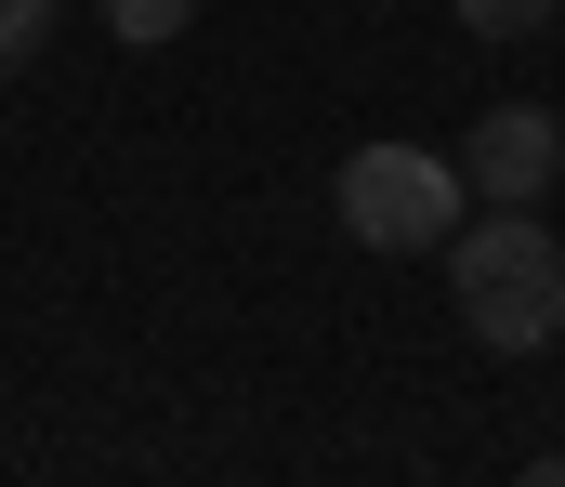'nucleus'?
Here are the masks:
<instances>
[{
	"label": "nucleus",
	"mask_w": 565,
	"mask_h": 487,
	"mask_svg": "<svg viewBox=\"0 0 565 487\" xmlns=\"http://www.w3.org/2000/svg\"><path fill=\"white\" fill-rule=\"evenodd\" d=\"M198 27V0H106V40H132V53H171Z\"/></svg>",
	"instance_id": "4"
},
{
	"label": "nucleus",
	"mask_w": 565,
	"mask_h": 487,
	"mask_svg": "<svg viewBox=\"0 0 565 487\" xmlns=\"http://www.w3.org/2000/svg\"><path fill=\"white\" fill-rule=\"evenodd\" d=\"M513 487H565V462H526V475H513Z\"/></svg>",
	"instance_id": "7"
},
{
	"label": "nucleus",
	"mask_w": 565,
	"mask_h": 487,
	"mask_svg": "<svg viewBox=\"0 0 565 487\" xmlns=\"http://www.w3.org/2000/svg\"><path fill=\"white\" fill-rule=\"evenodd\" d=\"M565 171V133L553 106H487L473 119V146H460V184L487 198V211H540V184Z\"/></svg>",
	"instance_id": "3"
},
{
	"label": "nucleus",
	"mask_w": 565,
	"mask_h": 487,
	"mask_svg": "<svg viewBox=\"0 0 565 487\" xmlns=\"http://www.w3.org/2000/svg\"><path fill=\"white\" fill-rule=\"evenodd\" d=\"M447 13H460L473 40H540V27H553L565 0H447Z\"/></svg>",
	"instance_id": "5"
},
{
	"label": "nucleus",
	"mask_w": 565,
	"mask_h": 487,
	"mask_svg": "<svg viewBox=\"0 0 565 487\" xmlns=\"http://www.w3.org/2000/svg\"><path fill=\"white\" fill-rule=\"evenodd\" d=\"M447 290H460V329L487 356H553L565 329V237L540 211H487L447 237Z\"/></svg>",
	"instance_id": "1"
},
{
	"label": "nucleus",
	"mask_w": 565,
	"mask_h": 487,
	"mask_svg": "<svg viewBox=\"0 0 565 487\" xmlns=\"http://www.w3.org/2000/svg\"><path fill=\"white\" fill-rule=\"evenodd\" d=\"M40 40H53V0H0V80H13Z\"/></svg>",
	"instance_id": "6"
},
{
	"label": "nucleus",
	"mask_w": 565,
	"mask_h": 487,
	"mask_svg": "<svg viewBox=\"0 0 565 487\" xmlns=\"http://www.w3.org/2000/svg\"><path fill=\"white\" fill-rule=\"evenodd\" d=\"M460 159H434V146H355V159L329 171V211H342V237L355 251H447L460 237Z\"/></svg>",
	"instance_id": "2"
}]
</instances>
